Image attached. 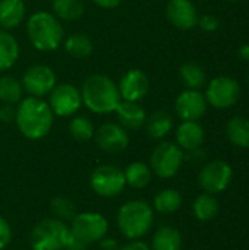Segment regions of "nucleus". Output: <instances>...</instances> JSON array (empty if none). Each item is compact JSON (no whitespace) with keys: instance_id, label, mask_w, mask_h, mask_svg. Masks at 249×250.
I'll list each match as a JSON object with an SVG mask.
<instances>
[{"instance_id":"1","label":"nucleus","mask_w":249,"mask_h":250,"mask_svg":"<svg viewBox=\"0 0 249 250\" xmlns=\"http://www.w3.org/2000/svg\"><path fill=\"white\" fill-rule=\"evenodd\" d=\"M54 114L47 101L37 97H25L16 105L15 123L19 132L31 141L43 139L51 130Z\"/></svg>"},{"instance_id":"2","label":"nucleus","mask_w":249,"mask_h":250,"mask_svg":"<svg viewBox=\"0 0 249 250\" xmlns=\"http://www.w3.org/2000/svg\"><path fill=\"white\" fill-rule=\"evenodd\" d=\"M82 105H85L91 113L109 114L114 113L119 103L122 101L117 83L101 73L90 75L81 88Z\"/></svg>"},{"instance_id":"3","label":"nucleus","mask_w":249,"mask_h":250,"mask_svg":"<svg viewBox=\"0 0 249 250\" xmlns=\"http://www.w3.org/2000/svg\"><path fill=\"white\" fill-rule=\"evenodd\" d=\"M26 35L38 51H54L65 40V29L60 21L45 10L32 13L26 21Z\"/></svg>"},{"instance_id":"4","label":"nucleus","mask_w":249,"mask_h":250,"mask_svg":"<svg viewBox=\"0 0 249 250\" xmlns=\"http://www.w3.org/2000/svg\"><path fill=\"white\" fill-rule=\"evenodd\" d=\"M154 224L153 207L141 199L125 202L117 212V227L128 240L142 239Z\"/></svg>"},{"instance_id":"5","label":"nucleus","mask_w":249,"mask_h":250,"mask_svg":"<svg viewBox=\"0 0 249 250\" xmlns=\"http://www.w3.org/2000/svg\"><path fill=\"white\" fill-rule=\"evenodd\" d=\"M70 229L59 218H44L37 223L29 236L32 250H65Z\"/></svg>"},{"instance_id":"6","label":"nucleus","mask_w":249,"mask_h":250,"mask_svg":"<svg viewBox=\"0 0 249 250\" xmlns=\"http://www.w3.org/2000/svg\"><path fill=\"white\" fill-rule=\"evenodd\" d=\"M183 160L185 154L176 144L161 142L154 148L150 157V167L156 176L161 179H172L179 173Z\"/></svg>"},{"instance_id":"7","label":"nucleus","mask_w":249,"mask_h":250,"mask_svg":"<svg viewBox=\"0 0 249 250\" xmlns=\"http://www.w3.org/2000/svg\"><path fill=\"white\" fill-rule=\"evenodd\" d=\"M70 223V233L88 246L104 239L109 231V221L100 212L76 214Z\"/></svg>"},{"instance_id":"8","label":"nucleus","mask_w":249,"mask_h":250,"mask_svg":"<svg viewBox=\"0 0 249 250\" xmlns=\"http://www.w3.org/2000/svg\"><path fill=\"white\" fill-rule=\"evenodd\" d=\"M91 189L101 198H116L126 188L123 170L112 164L98 166L90 177Z\"/></svg>"},{"instance_id":"9","label":"nucleus","mask_w":249,"mask_h":250,"mask_svg":"<svg viewBox=\"0 0 249 250\" xmlns=\"http://www.w3.org/2000/svg\"><path fill=\"white\" fill-rule=\"evenodd\" d=\"M241 98V85L235 78L230 76H217L211 79L207 86L205 100L207 104L214 108L225 110L235 105Z\"/></svg>"},{"instance_id":"10","label":"nucleus","mask_w":249,"mask_h":250,"mask_svg":"<svg viewBox=\"0 0 249 250\" xmlns=\"http://www.w3.org/2000/svg\"><path fill=\"white\" fill-rule=\"evenodd\" d=\"M48 105L54 116L70 117L82 107L81 89L72 83H56L48 94Z\"/></svg>"},{"instance_id":"11","label":"nucleus","mask_w":249,"mask_h":250,"mask_svg":"<svg viewBox=\"0 0 249 250\" xmlns=\"http://www.w3.org/2000/svg\"><path fill=\"white\" fill-rule=\"evenodd\" d=\"M232 177H233V170L230 164L222 160H216L207 163L203 167L198 176V182L205 193L216 195L227 189V186L232 182Z\"/></svg>"},{"instance_id":"12","label":"nucleus","mask_w":249,"mask_h":250,"mask_svg":"<svg viewBox=\"0 0 249 250\" xmlns=\"http://www.w3.org/2000/svg\"><path fill=\"white\" fill-rule=\"evenodd\" d=\"M23 91L31 97L43 98L51 92L57 83L54 70L47 64H34L28 67L21 79Z\"/></svg>"},{"instance_id":"13","label":"nucleus","mask_w":249,"mask_h":250,"mask_svg":"<svg viewBox=\"0 0 249 250\" xmlns=\"http://www.w3.org/2000/svg\"><path fill=\"white\" fill-rule=\"evenodd\" d=\"M95 142L107 154H120L129 146V133L119 123H103L95 130Z\"/></svg>"},{"instance_id":"14","label":"nucleus","mask_w":249,"mask_h":250,"mask_svg":"<svg viewBox=\"0 0 249 250\" xmlns=\"http://www.w3.org/2000/svg\"><path fill=\"white\" fill-rule=\"evenodd\" d=\"M175 108L182 122H198L207 111L205 95L198 89H185L176 98Z\"/></svg>"},{"instance_id":"15","label":"nucleus","mask_w":249,"mask_h":250,"mask_svg":"<svg viewBox=\"0 0 249 250\" xmlns=\"http://www.w3.org/2000/svg\"><path fill=\"white\" fill-rule=\"evenodd\" d=\"M122 101L139 103L150 89V79L141 69H129L117 83Z\"/></svg>"},{"instance_id":"16","label":"nucleus","mask_w":249,"mask_h":250,"mask_svg":"<svg viewBox=\"0 0 249 250\" xmlns=\"http://www.w3.org/2000/svg\"><path fill=\"white\" fill-rule=\"evenodd\" d=\"M166 16L175 28L182 31L192 29L198 25L197 7L191 0H169L166 6Z\"/></svg>"},{"instance_id":"17","label":"nucleus","mask_w":249,"mask_h":250,"mask_svg":"<svg viewBox=\"0 0 249 250\" xmlns=\"http://www.w3.org/2000/svg\"><path fill=\"white\" fill-rule=\"evenodd\" d=\"M205 133L198 122H182L176 129V145L182 151H194L204 144Z\"/></svg>"},{"instance_id":"18","label":"nucleus","mask_w":249,"mask_h":250,"mask_svg":"<svg viewBox=\"0 0 249 250\" xmlns=\"http://www.w3.org/2000/svg\"><path fill=\"white\" fill-rule=\"evenodd\" d=\"M114 113L117 116L119 125L126 130H138L145 125L147 120V113L138 103L120 101Z\"/></svg>"},{"instance_id":"19","label":"nucleus","mask_w":249,"mask_h":250,"mask_svg":"<svg viewBox=\"0 0 249 250\" xmlns=\"http://www.w3.org/2000/svg\"><path fill=\"white\" fill-rule=\"evenodd\" d=\"M25 1L23 0H0V26L1 29L18 28L25 19Z\"/></svg>"},{"instance_id":"20","label":"nucleus","mask_w":249,"mask_h":250,"mask_svg":"<svg viewBox=\"0 0 249 250\" xmlns=\"http://www.w3.org/2000/svg\"><path fill=\"white\" fill-rule=\"evenodd\" d=\"M151 250H182V234L172 226L160 227L151 240Z\"/></svg>"},{"instance_id":"21","label":"nucleus","mask_w":249,"mask_h":250,"mask_svg":"<svg viewBox=\"0 0 249 250\" xmlns=\"http://www.w3.org/2000/svg\"><path fill=\"white\" fill-rule=\"evenodd\" d=\"M19 59V42L6 29H0V72L9 70Z\"/></svg>"},{"instance_id":"22","label":"nucleus","mask_w":249,"mask_h":250,"mask_svg":"<svg viewBox=\"0 0 249 250\" xmlns=\"http://www.w3.org/2000/svg\"><path fill=\"white\" fill-rule=\"evenodd\" d=\"M147 133L153 139H163L166 138L172 129H173V119L172 116L164 111V110H157L154 111L150 117H147L145 125Z\"/></svg>"},{"instance_id":"23","label":"nucleus","mask_w":249,"mask_h":250,"mask_svg":"<svg viewBox=\"0 0 249 250\" xmlns=\"http://www.w3.org/2000/svg\"><path fill=\"white\" fill-rule=\"evenodd\" d=\"M125 180H126V186H131L134 189H144L150 185L151 177H153V171L151 167L142 161H135L131 163L125 170Z\"/></svg>"},{"instance_id":"24","label":"nucleus","mask_w":249,"mask_h":250,"mask_svg":"<svg viewBox=\"0 0 249 250\" xmlns=\"http://www.w3.org/2000/svg\"><path fill=\"white\" fill-rule=\"evenodd\" d=\"M227 139L238 148H249V119L236 116L226 126Z\"/></svg>"},{"instance_id":"25","label":"nucleus","mask_w":249,"mask_h":250,"mask_svg":"<svg viewBox=\"0 0 249 250\" xmlns=\"http://www.w3.org/2000/svg\"><path fill=\"white\" fill-rule=\"evenodd\" d=\"M63 47H65L66 53L69 56L75 57V59H87L94 51L92 40L85 34H72V35H69L65 40Z\"/></svg>"},{"instance_id":"26","label":"nucleus","mask_w":249,"mask_h":250,"mask_svg":"<svg viewBox=\"0 0 249 250\" xmlns=\"http://www.w3.org/2000/svg\"><path fill=\"white\" fill-rule=\"evenodd\" d=\"M182 195L176 189H163L154 196L153 209L160 214H173L182 207Z\"/></svg>"},{"instance_id":"27","label":"nucleus","mask_w":249,"mask_h":250,"mask_svg":"<svg viewBox=\"0 0 249 250\" xmlns=\"http://www.w3.org/2000/svg\"><path fill=\"white\" fill-rule=\"evenodd\" d=\"M23 98L22 82L10 75L0 76V101L3 104L15 105Z\"/></svg>"},{"instance_id":"28","label":"nucleus","mask_w":249,"mask_h":250,"mask_svg":"<svg viewBox=\"0 0 249 250\" xmlns=\"http://www.w3.org/2000/svg\"><path fill=\"white\" fill-rule=\"evenodd\" d=\"M85 6L82 0H53V15L59 21L72 22L84 15Z\"/></svg>"},{"instance_id":"29","label":"nucleus","mask_w":249,"mask_h":250,"mask_svg":"<svg viewBox=\"0 0 249 250\" xmlns=\"http://www.w3.org/2000/svg\"><path fill=\"white\" fill-rule=\"evenodd\" d=\"M192 211L197 220L200 221H211L219 214V202L210 193L200 195L192 205Z\"/></svg>"},{"instance_id":"30","label":"nucleus","mask_w":249,"mask_h":250,"mask_svg":"<svg viewBox=\"0 0 249 250\" xmlns=\"http://www.w3.org/2000/svg\"><path fill=\"white\" fill-rule=\"evenodd\" d=\"M69 133L78 142H88L95 135L92 122L85 116H75L69 123Z\"/></svg>"},{"instance_id":"31","label":"nucleus","mask_w":249,"mask_h":250,"mask_svg":"<svg viewBox=\"0 0 249 250\" xmlns=\"http://www.w3.org/2000/svg\"><path fill=\"white\" fill-rule=\"evenodd\" d=\"M179 75L182 82L188 89H198L205 82V72L197 63H185L179 69Z\"/></svg>"},{"instance_id":"32","label":"nucleus","mask_w":249,"mask_h":250,"mask_svg":"<svg viewBox=\"0 0 249 250\" xmlns=\"http://www.w3.org/2000/svg\"><path fill=\"white\" fill-rule=\"evenodd\" d=\"M50 208H51V212L54 214V218H59L62 221H72L75 218V215L78 214L76 212V207L75 204L65 198V196H56L51 199L50 202Z\"/></svg>"},{"instance_id":"33","label":"nucleus","mask_w":249,"mask_h":250,"mask_svg":"<svg viewBox=\"0 0 249 250\" xmlns=\"http://www.w3.org/2000/svg\"><path fill=\"white\" fill-rule=\"evenodd\" d=\"M10 242H12V229L9 223L3 217H0V250L7 248Z\"/></svg>"},{"instance_id":"34","label":"nucleus","mask_w":249,"mask_h":250,"mask_svg":"<svg viewBox=\"0 0 249 250\" xmlns=\"http://www.w3.org/2000/svg\"><path fill=\"white\" fill-rule=\"evenodd\" d=\"M198 25L207 32H214L220 28V21L213 15H204L201 19H198Z\"/></svg>"},{"instance_id":"35","label":"nucleus","mask_w":249,"mask_h":250,"mask_svg":"<svg viewBox=\"0 0 249 250\" xmlns=\"http://www.w3.org/2000/svg\"><path fill=\"white\" fill-rule=\"evenodd\" d=\"M15 114H16V108L10 104H3L0 107V120L3 123H10L15 122Z\"/></svg>"},{"instance_id":"36","label":"nucleus","mask_w":249,"mask_h":250,"mask_svg":"<svg viewBox=\"0 0 249 250\" xmlns=\"http://www.w3.org/2000/svg\"><path fill=\"white\" fill-rule=\"evenodd\" d=\"M88 249V245H85L84 242H81L79 239H76L72 233L69 236V240L66 243V248L65 250H87Z\"/></svg>"},{"instance_id":"37","label":"nucleus","mask_w":249,"mask_h":250,"mask_svg":"<svg viewBox=\"0 0 249 250\" xmlns=\"http://www.w3.org/2000/svg\"><path fill=\"white\" fill-rule=\"evenodd\" d=\"M119 250H151V249H150V246H148L147 243H144V242H141V240H129L126 245L120 246Z\"/></svg>"},{"instance_id":"38","label":"nucleus","mask_w":249,"mask_h":250,"mask_svg":"<svg viewBox=\"0 0 249 250\" xmlns=\"http://www.w3.org/2000/svg\"><path fill=\"white\" fill-rule=\"evenodd\" d=\"M98 243H100V250H119L120 248L116 239H112L107 236L104 239H101Z\"/></svg>"},{"instance_id":"39","label":"nucleus","mask_w":249,"mask_h":250,"mask_svg":"<svg viewBox=\"0 0 249 250\" xmlns=\"http://www.w3.org/2000/svg\"><path fill=\"white\" fill-rule=\"evenodd\" d=\"M97 6L103 7V9H114L117 7L123 0H92Z\"/></svg>"},{"instance_id":"40","label":"nucleus","mask_w":249,"mask_h":250,"mask_svg":"<svg viewBox=\"0 0 249 250\" xmlns=\"http://www.w3.org/2000/svg\"><path fill=\"white\" fill-rule=\"evenodd\" d=\"M238 53H239V57H241V59H244V60L249 62V44H244V45H241Z\"/></svg>"},{"instance_id":"41","label":"nucleus","mask_w":249,"mask_h":250,"mask_svg":"<svg viewBox=\"0 0 249 250\" xmlns=\"http://www.w3.org/2000/svg\"><path fill=\"white\" fill-rule=\"evenodd\" d=\"M230 1H236V0H230Z\"/></svg>"},{"instance_id":"42","label":"nucleus","mask_w":249,"mask_h":250,"mask_svg":"<svg viewBox=\"0 0 249 250\" xmlns=\"http://www.w3.org/2000/svg\"><path fill=\"white\" fill-rule=\"evenodd\" d=\"M248 79H249V73H248Z\"/></svg>"}]
</instances>
